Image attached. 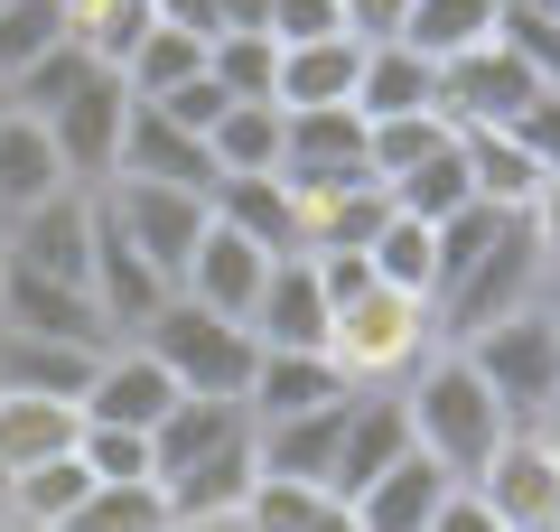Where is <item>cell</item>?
<instances>
[{"mask_svg": "<svg viewBox=\"0 0 560 532\" xmlns=\"http://www.w3.org/2000/svg\"><path fill=\"white\" fill-rule=\"evenodd\" d=\"M393 393H401V412H411V449H430L448 476H458V486L504 449V430H523V420L486 393V374L467 365L458 346H430L411 374L393 383Z\"/></svg>", "mask_w": 560, "mask_h": 532, "instance_id": "6da1fadb", "label": "cell"}, {"mask_svg": "<svg viewBox=\"0 0 560 532\" xmlns=\"http://www.w3.org/2000/svg\"><path fill=\"white\" fill-rule=\"evenodd\" d=\"M430 346H440L430 299L383 290V280H364V290L337 299V317H327V355H337V374L355 383V393H364V383H401Z\"/></svg>", "mask_w": 560, "mask_h": 532, "instance_id": "7a4b0ae2", "label": "cell"}, {"mask_svg": "<svg viewBox=\"0 0 560 532\" xmlns=\"http://www.w3.org/2000/svg\"><path fill=\"white\" fill-rule=\"evenodd\" d=\"M140 346H150V355L168 365V374H178V393H215V402H243V383H253V365H261L253 327H243V317L197 309L187 290H168L160 309H150Z\"/></svg>", "mask_w": 560, "mask_h": 532, "instance_id": "3957f363", "label": "cell"}, {"mask_svg": "<svg viewBox=\"0 0 560 532\" xmlns=\"http://www.w3.org/2000/svg\"><path fill=\"white\" fill-rule=\"evenodd\" d=\"M458 355L486 374V393H495L514 420H533L541 402H551V383H560V317L533 299V309H514V317H495V327H477Z\"/></svg>", "mask_w": 560, "mask_h": 532, "instance_id": "277c9868", "label": "cell"}, {"mask_svg": "<svg viewBox=\"0 0 560 532\" xmlns=\"http://www.w3.org/2000/svg\"><path fill=\"white\" fill-rule=\"evenodd\" d=\"M94 197H103V216L121 224V243L178 290V271H187V253H197V234H206L215 206H206L197 187H160V177H103Z\"/></svg>", "mask_w": 560, "mask_h": 532, "instance_id": "5b68a950", "label": "cell"}, {"mask_svg": "<svg viewBox=\"0 0 560 532\" xmlns=\"http://www.w3.org/2000/svg\"><path fill=\"white\" fill-rule=\"evenodd\" d=\"M533 290H541V243H533V224H514V234H504L467 280H448V290L430 299V317H440V346H467L477 327H495V317L533 309Z\"/></svg>", "mask_w": 560, "mask_h": 532, "instance_id": "8992f818", "label": "cell"}, {"mask_svg": "<svg viewBox=\"0 0 560 532\" xmlns=\"http://www.w3.org/2000/svg\"><path fill=\"white\" fill-rule=\"evenodd\" d=\"M541 84L551 76H533L504 38H486V47H467V57L440 66V113L458 122V131H514V113L541 94Z\"/></svg>", "mask_w": 560, "mask_h": 532, "instance_id": "52a82bcc", "label": "cell"}, {"mask_svg": "<svg viewBox=\"0 0 560 532\" xmlns=\"http://www.w3.org/2000/svg\"><path fill=\"white\" fill-rule=\"evenodd\" d=\"M467 486L495 505L504 532H560V449L541 430H504V449L486 458Z\"/></svg>", "mask_w": 560, "mask_h": 532, "instance_id": "ba28073f", "label": "cell"}, {"mask_svg": "<svg viewBox=\"0 0 560 532\" xmlns=\"http://www.w3.org/2000/svg\"><path fill=\"white\" fill-rule=\"evenodd\" d=\"M121 122H131V84H121L113 66H94V76H84L75 94L47 113V140H57V159H66V177H75V187H103V177H113Z\"/></svg>", "mask_w": 560, "mask_h": 532, "instance_id": "9c48e42d", "label": "cell"}, {"mask_svg": "<svg viewBox=\"0 0 560 532\" xmlns=\"http://www.w3.org/2000/svg\"><path fill=\"white\" fill-rule=\"evenodd\" d=\"M75 412L84 420H113V430H160V420L178 412V374H168L140 336H113V346L94 355V383H84Z\"/></svg>", "mask_w": 560, "mask_h": 532, "instance_id": "30bf717a", "label": "cell"}, {"mask_svg": "<svg viewBox=\"0 0 560 532\" xmlns=\"http://www.w3.org/2000/svg\"><path fill=\"white\" fill-rule=\"evenodd\" d=\"M0 253L28 262V271H47V280H75V290H84V271H94V187H57L47 206L10 216V224H0Z\"/></svg>", "mask_w": 560, "mask_h": 532, "instance_id": "8fae6325", "label": "cell"}, {"mask_svg": "<svg viewBox=\"0 0 560 532\" xmlns=\"http://www.w3.org/2000/svg\"><path fill=\"white\" fill-rule=\"evenodd\" d=\"M280 177L318 197V187H346V177H374L364 169V113L355 103H318V113H280Z\"/></svg>", "mask_w": 560, "mask_h": 532, "instance_id": "7c38bea8", "label": "cell"}, {"mask_svg": "<svg viewBox=\"0 0 560 532\" xmlns=\"http://www.w3.org/2000/svg\"><path fill=\"white\" fill-rule=\"evenodd\" d=\"M0 327L10 336H66V346H113L94 290L47 280V271H28V262H10V253H0Z\"/></svg>", "mask_w": 560, "mask_h": 532, "instance_id": "4fadbf2b", "label": "cell"}, {"mask_svg": "<svg viewBox=\"0 0 560 532\" xmlns=\"http://www.w3.org/2000/svg\"><path fill=\"white\" fill-rule=\"evenodd\" d=\"M113 177H160V187H197V197H215V150H206V131L168 122L160 103H131Z\"/></svg>", "mask_w": 560, "mask_h": 532, "instance_id": "5bb4252c", "label": "cell"}, {"mask_svg": "<svg viewBox=\"0 0 560 532\" xmlns=\"http://www.w3.org/2000/svg\"><path fill=\"white\" fill-rule=\"evenodd\" d=\"M401 449H411V412H401V393H393V383H364V393L346 402V439H337V467H327V495H337V505L364 495Z\"/></svg>", "mask_w": 560, "mask_h": 532, "instance_id": "9a60e30c", "label": "cell"}, {"mask_svg": "<svg viewBox=\"0 0 560 532\" xmlns=\"http://www.w3.org/2000/svg\"><path fill=\"white\" fill-rule=\"evenodd\" d=\"M261 280H271V253H261V243H243L234 224H215V216H206V234H197V253H187L178 290L197 299V309H215V317H253Z\"/></svg>", "mask_w": 560, "mask_h": 532, "instance_id": "2e32d148", "label": "cell"}, {"mask_svg": "<svg viewBox=\"0 0 560 532\" xmlns=\"http://www.w3.org/2000/svg\"><path fill=\"white\" fill-rule=\"evenodd\" d=\"M243 327H253V346H300V355H327V290H318V262H308V253H280Z\"/></svg>", "mask_w": 560, "mask_h": 532, "instance_id": "e0dca14e", "label": "cell"}, {"mask_svg": "<svg viewBox=\"0 0 560 532\" xmlns=\"http://www.w3.org/2000/svg\"><path fill=\"white\" fill-rule=\"evenodd\" d=\"M448 486H458V476L430 449H401L364 495H346V513H355V532H430V513L448 505Z\"/></svg>", "mask_w": 560, "mask_h": 532, "instance_id": "ac0fdd59", "label": "cell"}, {"mask_svg": "<svg viewBox=\"0 0 560 532\" xmlns=\"http://www.w3.org/2000/svg\"><path fill=\"white\" fill-rule=\"evenodd\" d=\"M215 224H234L243 243H261V253H308V206H300V187H290V177H215Z\"/></svg>", "mask_w": 560, "mask_h": 532, "instance_id": "d6986e66", "label": "cell"}, {"mask_svg": "<svg viewBox=\"0 0 560 532\" xmlns=\"http://www.w3.org/2000/svg\"><path fill=\"white\" fill-rule=\"evenodd\" d=\"M337 393H355V383L337 374V355L261 346L253 383H243V412H253V430H261V420H300V412H318V402H337Z\"/></svg>", "mask_w": 560, "mask_h": 532, "instance_id": "ffe728a7", "label": "cell"}, {"mask_svg": "<svg viewBox=\"0 0 560 532\" xmlns=\"http://www.w3.org/2000/svg\"><path fill=\"white\" fill-rule=\"evenodd\" d=\"M355 103L364 122H393V113H440V66L420 57V47H401V38H374L355 57Z\"/></svg>", "mask_w": 560, "mask_h": 532, "instance_id": "44dd1931", "label": "cell"}, {"mask_svg": "<svg viewBox=\"0 0 560 532\" xmlns=\"http://www.w3.org/2000/svg\"><path fill=\"white\" fill-rule=\"evenodd\" d=\"M346 402H355V393L318 402V412H300V420H261V430H253L261 476H300V486H327V467H337V439H346Z\"/></svg>", "mask_w": 560, "mask_h": 532, "instance_id": "7402d4cb", "label": "cell"}, {"mask_svg": "<svg viewBox=\"0 0 560 532\" xmlns=\"http://www.w3.org/2000/svg\"><path fill=\"white\" fill-rule=\"evenodd\" d=\"M57 187H75V177H66V159H57V140H47V122L0 113V224L28 216V206H47Z\"/></svg>", "mask_w": 560, "mask_h": 532, "instance_id": "603a6c76", "label": "cell"}, {"mask_svg": "<svg viewBox=\"0 0 560 532\" xmlns=\"http://www.w3.org/2000/svg\"><path fill=\"white\" fill-rule=\"evenodd\" d=\"M103 346H66V336H10L0 327V393H47V402H84Z\"/></svg>", "mask_w": 560, "mask_h": 532, "instance_id": "cb8c5ba5", "label": "cell"}, {"mask_svg": "<svg viewBox=\"0 0 560 532\" xmlns=\"http://www.w3.org/2000/svg\"><path fill=\"white\" fill-rule=\"evenodd\" d=\"M234 439H253V412H243V402L178 393V412H168L160 430H150V458H160V476H178V467H197V458L234 449Z\"/></svg>", "mask_w": 560, "mask_h": 532, "instance_id": "d4e9b609", "label": "cell"}, {"mask_svg": "<svg viewBox=\"0 0 560 532\" xmlns=\"http://www.w3.org/2000/svg\"><path fill=\"white\" fill-rule=\"evenodd\" d=\"M355 57L364 47L346 38H300V47H280V76H271V103L280 113H318V103H346L355 94Z\"/></svg>", "mask_w": 560, "mask_h": 532, "instance_id": "484cf974", "label": "cell"}, {"mask_svg": "<svg viewBox=\"0 0 560 532\" xmlns=\"http://www.w3.org/2000/svg\"><path fill=\"white\" fill-rule=\"evenodd\" d=\"M84 430L75 402H47V393H0V486L20 467H38V458H66Z\"/></svg>", "mask_w": 560, "mask_h": 532, "instance_id": "4316f807", "label": "cell"}, {"mask_svg": "<svg viewBox=\"0 0 560 532\" xmlns=\"http://www.w3.org/2000/svg\"><path fill=\"white\" fill-rule=\"evenodd\" d=\"M160 486H168V513H178V523H206V513H243V495L261 486V449H253V439H234V449H215V458H197V467L160 476Z\"/></svg>", "mask_w": 560, "mask_h": 532, "instance_id": "83f0119b", "label": "cell"}, {"mask_svg": "<svg viewBox=\"0 0 560 532\" xmlns=\"http://www.w3.org/2000/svg\"><path fill=\"white\" fill-rule=\"evenodd\" d=\"M458 150H467V187H477V206H495V216H523V206L541 197V177H551L514 131H458Z\"/></svg>", "mask_w": 560, "mask_h": 532, "instance_id": "f1b7e54d", "label": "cell"}, {"mask_svg": "<svg viewBox=\"0 0 560 532\" xmlns=\"http://www.w3.org/2000/svg\"><path fill=\"white\" fill-rule=\"evenodd\" d=\"M300 206H308V253H364L383 234V216H393L383 177H346V187H318Z\"/></svg>", "mask_w": 560, "mask_h": 532, "instance_id": "f546056e", "label": "cell"}, {"mask_svg": "<svg viewBox=\"0 0 560 532\" xmlns=\"http://www.w3.org/2000/svg\"><path fill=\"white\" fill-rule=\"evenodd\" d=\"M383 197H393V216H420V224H448L458 206H477V187H467V150H458V131H448L430 159H411L401 177H383Z\"/></svg>", "mask_w": 560, "mask_h": 532, "instance_id": "4dcf8cb0", "label": "cell"}, {"mask_svg": "<svg viewBox=\"0 0 560 532\" xmlns=\"http://www.w3.org/2000/svg\"><path fill=\"white\" fill-rule=\"evenodd\" d=\"M84 495H94V467H84V458L66 449V458H38V467H20V476H10V486H0V513H10V523L57 532L66 513L84 505Z\"/></svg>", "mask_w": 560, "mask_h": 532, "instance_id": "1f68e13d", "label": "cell"}, {"mask_svg": "<svg viewBox=\"0 0 560 532\" xmlns=\"http://www.w3.org/2000/svg\"><path fill=\"white\" fill-rule=\"evenodd\" d=\"M243 532H355V513L327 486H300V476H261L243 495Z\"/></svg>", "mask_w": 560, "mask_h": 532, "instance_id": "d6a6232c", "label": "cell"}, {"mask_svg": "<svg viewBox=\"0 0 560 532\" xmlns=\"http://www.w3.org/2000/svg\"><path fill=\"white\" fill-rule=\"evenodd\" d=\"M57 532H178V513H168L160 476H121V486H94Z\"/></svg>", "mask_w": 560, "mask_h": 532, "instance_id": "836d02e7", "label": "cell"}, {"mask_svg": "<svg viewBox=\"0 0 560 532\" xmlns=\"http://www.w3.org/2000/svg\"><path fill=\"white\" fill-rule=\"evenodd\" d=\"M206 150H215V177H271L280 169V103H224Z\"/></svg>", "mask_w": 560, "mask_h": 532, "instance_id": "e575fe53", "label": "cell"}, {"mask_svg": "<svg viewBox=\"0 0 560 532\" xmlns=\"http://www.w3.org/2000/svg\"><path fill=\"white\" fill-rule=\"evenodd\" d=\"M486 38H495V0H411V20H401V47H420L430 66L467 57Z\"/></svg>", "mask_w": 560, "mask_h": 532, "instance_id": "d590c367", "label": "cell"}, {"mask_svg": "<svg viewBox=\"0 0 560 532\" xmlns=\"http://www.w3.org/2000/svg\"><path fill=\"white\" fill-rule=\"evenodd\" d=\"M197 66H206L197 28H160V20H150V28H140V47L121 57V84H131V103H160V94H178Z\"/></svg>", "mask_w": 560, "mask_h": 532, "instance_id": "8d00e7d4", "label": "cell"}, {"mask_svg": "<svg viewBox=\"0 0 560 532\" xmlns=\"http://www.w3.org/2000/svg\"><path fill=\"white\" fill-rule=\"evenodd\" d=\"M364 262H374L383 290H411V299L440 290V243H430V224H420V216H383V234L364 243Z\"/></svg>", "mask_w": 560, "mask_h": 532, "instance_id": "74e56055", "label": "cell"}, {"mask_svg": "<svg viewBox=\"0 0 560 532\" xmlns=\"http://www.w3.org/2000/svg\"><path fill=\"white\" fill-rule=\"evenodd\" d=\"M206 76H215L234 103H271L280 38H271V28H224V38H206Z\"/></svg>", "mask_w": 560, "mask_h": 532, "instance_id": "f35d334b", "label": "cell"}, {"mask_svg": "<svg viewBox=\"0 0 560 532\" xmlns=\"http://www.w3.org/2000/svg\"><path fill=\"white\" fill-rule=\"evenodd\" d=\"M57 38H66V0H0V84L28 76Z\"/></svg>", "mask_w": 560, "mask_h": 532, "instance_id": "ab89813d", "label": "cell"}, {"mask_svg": "<svg viewBox=\"0 0 560 532\" xmlns=\"http://www.w3.org/2000/svg\"><path fill=\"white\" fill-rule=\"evenodd\" d=\"M448 131H458L448 113H393V122H364V169H374V177H401L411 159L440 150Z\"/></svg>", "mask_w": 560, "mask_h": 532, "instance_id": "60d3db41", "label": "cell"}, {"mask_svg": "<svg viewBox=\"0 0 560 532\" xmlns=\"http://www.w3.org/2000/svg\"><path fill=\"white\" fill-rule=\"evenodd\" d=\"M75 458L94 467V486H121V476H160V458H150V430H113V420H84V430H75Z\"/></svg>", "mask_w": 560, "mask_h": 532, "instance_id": "b9f144b4", "label": "cell"}, {"mask_svg": "<svg viewBox=\"0 0 560 532\" xmlns=\"http://www.w3.org/2000/svg\"><path fill=\"white\" fill-rule=\"evenodd\" d=\"M495 38L514 47L533 76H551V84H560V10H504V0H495Z\"/></svg>", "mask_w": 560, "mask_h": 532, "instance_id": "7bdbcfd3", "label": "cell"}, {"mask_svg": "<svg viewBox=\"0 0 560 532\" xmlns=\"http://www.w3.org/2000/svg\"><path fill=\"white\" fill-rule=\"evenodd\" d=\"M261 28H271L280 47H300V38H337V0H261Z\"/></svg>", "mask_w": 560, "mask_h": 532, "instance_id": "ee69618b", "label": "cell"}, {"mask_svg": "<svg viewBox=\"0 0 560 532\" xmlns=\"http://www.w3.org/2000/svg\"><path fill=\"white\" fill-rule=\"evenodd\" d=\"M514 140L541 159V169H560V84H541V94L514 113Z\"/></svg>", "mask_w": 560, "mask_h": 532, "instance_id": "f6af8a7d", "label": "cell"}, {"mask_svg": "<svg viewBox=\"0 0 560 532\" xmlns=\"http://www.w3.org/2000/svg\"><path fill=\"white\" fill-rule=\"evenodd\" d=\"M224 103H234V94H224V84L197 66V76H187L178 94H160V113H168V122H187V131H215V113H224Z\"/></svg>", "mask_w": 560, "mask_h": 532, "instance_id": "bcb514c9", "label": "cell"}, {"mask_svg": "<svg viewBox=\"0 0 560 532\" xmlns=\"http://www.w3.org/2000/svg\"><path fill=\"white\" fill-rule=\"evenodd\" d=\"M337 20H346V38H355V47H374V38H401L411 0H337Z\"/></svg>", "mask_w": 560, "mask_h": 532, "instance_id": "7dc6e473", "label": "cell"}, {"mask_svg": "<svg viewBox=\"0 0 560 532\" xmlns=\"http://www.w3.org/2000/svg\"><path fill=\"white\" fill-rule=\"evenodd\" d=\"M430 532H504V523H495V505L477 486H448V505L430 513Z\"/></svg>", "mask_w": 560, "mask_h": 532, "instance_id": "c3c4849f", "label": "cell"}, {"mask_svg": "<svg viewBox=\"0 0 560 532\" xmlns=\"http://www.w3.org/2000/svg\"><path fill=\"white\" fill-rule=\"evenodd\" d=\"M523 224H533V243H541V262H560V169L541 177V197L523 206Z\"/></svg>", "mask_w": 560, "mask_h": 532, "instance_id": "681fc988", "label": "cell"}, {"mask_svg": "<svg viewBox=\"0 0 560 532\" xmlns=\"http://www.w3.org/2000/svg\"><path fill=\"white\" fill-rule=\"evenodd\" d=\"M150 20H160V28H197V38H215V0H150Z\"/></svg>", "mask_w": 560, "mask_h": 532, "instance_id": "f907efd6", "label": "cell"}, {"mask_svg": "<svg viewBox=\"0 0 560 532\" xmlns=\"http://www.w3.org/2000/svg\"><path fill=\"white\" fill-rule=\"evenodd\" d=\"M224 28H261V0H215V38Z\"/></svg>", "mask_w": 560, "mask_h": 532, "instance_id": "816d5d0a", "label": "cell"}, {"mask_svg": "<svg viewBox=\"0 0 560 532\" xmlns=\"http://www.w3.org/2000/svg\"><path fill=\"white\" fill-rule=\"evenodd\" d=\"M523 430H541V439H551V449H560V383H551V402H541V412L523 420Z\"/></svg>", "mask_w": 560, "mask_h": 532, "instance_id": "f5cc1de1", "label": "cell"}, {"mask_svg": "<svg viewBox=\"0 0 560 532\" xmlns=\"http://www.w3.org/2000/svg\"><path fill=\"white\" fill-rule=\"evenodd\" d=\"M103 10H121V0H66V28H84V20H103Z\"/></svg>", "mask_w": 560, "mask_h": 532, "instance_id": "db71d44e", "label": "cell"}, {"mask_svg": "<svg viewBox=\"0 0 560 532\" xmlns=\"http://www.w3.org/2000/svg\"><path fill=\"white\" fill-rule=\"evenodd\" d=\"M533 299H541V309L560 317V262H541V290H533Z\"/></svg>", "mask_w": 560, "mask_h": 532, "instance_id": "11a10c76", "label": "cell"}, {"mask_svg": "<svg viewBox=\"0 0 560 532\" xmlns=\"http://www.w3.org/2000/svg\"><path fill=\"white\" fill-rule=\"evenodd\" d=\"M178 532H243V513H206V523H178Z\"/></svg>", "mask_w": 560, "mask_h": 532, "instance_id": "9f6ffc18", "label": "cell"}, {"mask_svg": "<svg viewBox=\"0 0 560 532\" xmlns=\"http://www.w3.org/2000/svg\"><path fill=\"white\" fill-rule=\"evenodd\" d=\"M504 10H560V0H504Z\"/></svg>", "mask_w": 560, "mask_h": 532, "instance_id": "6f0895ef", "label": "cell"}, {"mask_svg": "<svg viewBox=\"0 0 560 532\" xmlns=\"http://www.w3.org/2000/svg\"><path fill=\"white\" fill-rule=\"evenodd\" d=\"M0 532H38V523H10V513H0Z\"/></svg>", "mask_w": 560, "mask_h": 532, "instance_id": "680465c9", "label": "cell"}, {"mask_svg": "<svg viewBox=\"0 0 560 532\" xmlns=\"http://www.w3.org/2000/svg\"><path fill=\"white\" fill-rule=\"evenodd\" d=\"M0 113H10V84H0Z\"/></svg>", "mask_w": 560, "mask_h": 532, "instance_id": "91938a15", "label": "cell"}]
</instances>
